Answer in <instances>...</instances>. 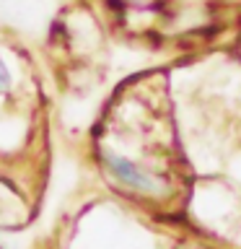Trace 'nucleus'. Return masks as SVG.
Masks as SVG:
<instances>
[{
    "label": "nucleus",
    "instance_id": "f257e3e1",
    "mask_svg": "<svg viewBox=\"0 0 241 249\" xmlns=\"http://www.w3.org/2000/svg\"><path fill=\"white\" fill-rule=\"evenodd\" d=\"M106 163H109V169H112V174L120 179L122 184L135 187V190H145V192H153L155 190V179L151 174H145L143 169H138L135 163H130L127 159H120V156H106Z\"/></svg>",
    "mask_w": 241,
    "mask_h": 249
},
{
    "label": "nucleus",
    "instance_id": "f03ea898",
    "mask_svg": "<svg viewBox=\"0 0 241 249\" xmlns=\"http://www.w3.org/2000/svg\"><path fill=\"white\" fill-rule=\"evenodd\" d=\"M8 83H11V78H8V70H5V65L0 62V93H3V91L8 89Z\"/></svg>",
    "mask_w": 241,
    "mask_h": 249
}]
</instances>
